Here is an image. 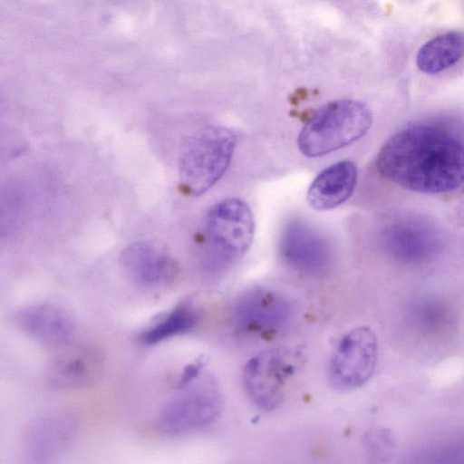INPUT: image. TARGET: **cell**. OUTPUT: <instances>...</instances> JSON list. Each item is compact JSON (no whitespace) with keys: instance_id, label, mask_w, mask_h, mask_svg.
<instances>
[{"instance_id":"ba28073f","label":"cell","mask_w":464,"mask_h":464,"mask_svg":"<svg viewBox=\"0 0 464 464\" xmlns=\"http://www.w3.org/2000/svg\"><path fill=\"white\" fill-rule=\"evenodd\" d=\"M292 314V306L284 295L272 290L255 288L237 298L232 320L240 334L265 337L285 329Z\"/></svg>"},{"instance_id":"277c9868","label":"cell","mask_w":464,"mask_h":464,"mask_svg":"<svg viewBox=\"0 0 464 464\" xmlns=\"http://www.w3.org/2000/svg\"><path fill=\"white\" fill-rule=\"evenodd\" d=\"M227 128L210 126L183 141L179 159V179L186 192L198 196L213 187L226 172L236 147Z\"/></svg>"},{"instance_id":"8fae6325","label":"cell","mask_w":464,"mask_h":464,"mask_svg":"<svg viewBox=\"0 0 464 464\" xmlns=\"http://www.w3.org/2000/svg\"><path fill=\"white\" fill-rule=\"evenodd\" d=\"M13 322L24 334L51 347L69 345L76 334L72 314L50 303H35L19 308L13 315Z\"/></svg>"},{"instance_id":"6da1fadb","label":"cell","mask_w":464,"mask_h":464,"mask_svg":"<svg viewBox=\"0 0 464 464\" xmlns=\"http://www.w3.org/2000/svg\"><path fill=\"white\" fill-rule=\"evenodd\" d=\"M375 166L383 178L405 189L451 191L464 182V141L439 125L411 126L383 144Z\"/></svg>"},{"instance_id":"2e32d148","label":"cell","mask_w":464,"mask_h":464,"mask_svg":"<svg viewBox=\"0 0 464 464\" xmlns=\"http://www.w3.org/2000/svg\"><path fill=\"white\" fill-rule=\"evenodd\" d=\"M464 57V32L449 31L427 41L419 50L416 64L427 74H436Z\"/></svg>"},{"instance_id":"9a60e30c","label":"cell","mask_w":464,"mask_h":464,"mask_svg":"<svg viewBox=\"0 0 464 464\" xmlns=\"http://www.w3.org/2000/svg\"><path fill=\"white\" fill-rule=\"evenodd\" d=\"M357 169L349 160H342L323 169L307 190V201L316 210H329L346 201L353 192Z\"/></svg>"},{"instance_id":"8992f818","label":"cell","mask_w":464,"mask_h":464,"mask_svg":"<svg viewBox=\"0 0 464 464\" xmlns=\"http://www.w3.org/2000/svg\"><path fill=\"white\" fill-rule=\"evenodd\" d=\"M221 409L218 387L207 377L169 401L156 419V428L166 436L188 434L210 425Z\"/></svg>"},{"instance_id":"7a4b0ae2","label":"cell","mask_w":464,"mask_h":464,"mask_svg":"<svg viewBox=\"0 0 464 464\" xmlns=\"http://www.w3.org/2000/svg\"><path fill=\"white\" fill-rule=\"evenodd\" d=\"M254 231L253 214L245 201L231 198L214 205L203 224V269L211 275L227 270L247 252Z\"/></svg>"},{"instance_id":"4fadbf2b","label":"cell","mask_w":464,"mask_h":464,"mask_svg":"<svg viewBox=\"0 0 464 464\" xmlns=\"http://www.w3.org/2000/svg\"><path fill=\"white\" fill-rule=\"evenodd\" d=\"M104 360L101 351L93 346H80L67 350L52 362L48 379L51 385L63 390L81 389L99 381Z\"/></svg>"},{"instance_id":"30bf717a","label":"cell","mask_w":464,"mask_h":464,"mask_svg":"<svg viewBox=\"0 0 464 464\" xmlns=\"http://www.w3.org/2000/svg\"><path fill=\"white\" fill-rule=\"evenodd\" d=\"M279 249L282 258L289 266L305 275L323 276L332 263V253L326 240L301 220H293L286 225Z\"/></svg>"},{"instance_id":"52a82bcc","label":"cell","mask_w":464,"mask_h":464,"mask_svg":"<svg viewBox=\"0 0 464 464\" xmlns=\"http://www.w3.org/2000/svg\"><path fill=\"white\" fill-rule=\"evenodd\" d=\"M378 361V340L368 326L347 332L339 341L329 362L328 378L338 391H353L372 376Z\"/></svg>"},{"instance_id":"e0dca14e","label":"cell","mask_w":464,"mask_h":464,"mask_svg":"<svg viewBox=\"0 0 464 464\" xmlns=\"http://www.w3.org/2000/svg\"><path fill=\"white\" fill-rule=\"evenodd\" d=\"M198 320L199 313L193 302L184 299L144 329L139 339L145 345L157 344L189 332Z\"/></svg>"},{"instance_id":"5b68a950","label":"cell","mask_w":464,"mask_h":464,"mask_svg":"<svg viewBox=\"0 0 464 464\" xmlns=\"http://www.w3.org/2000/svg\"><path fill=\"white\" fill-rule=\"evenodd\" d=\"M296 355L285 348H271L251 357L242 372L244 389L252 403L270 411L279 407L297 371Z\"/></svg>"},{"instance_id":"ac0fdd59","label":"cell","mask_w":464,"mask_h":464,"mask_svg":"<svg viewBox=\"0 0 464 464\" xmlns=\"http://www.w3.org/2000/svg\"><path fill=\"white\" fill-rule=\"evenodd\" d=\"M205 362L204 359L199 358L186 365L176 381V388L178 390H182L193 383L198 378Z\"/></svg>"},{"instance_id":"7c38bea8","label":"cell","mask_w":464,"mask_h":464,"mask_svg":"<svg viewBox=\"0 0 464 464\" xmlns=\"http://www.w3.org/2000/svg\"><path fill=\"white\" fill-rule=\"evenodd\" d=\"M120 264L128 277L138 286L156 289L169 284L176 274L170 256L148 242H135L125 247Z\"/></svg>"},{"instance_id":"9c48e42d","label":"cell","mask_w":464,"mask_h":464,"mask_svg":"<svg viewBox=\"0 0 464 464\" xmlns=\"http://www.w3.org/2000/svg\"><path fill=\"white\" fill-rule=\"evenodd\" d=\"M78 431L76 418L66 411H52L30 421L22 437L26 457L45 462L63 454L74 441Z\"/></svg>"},{"instance_id":"5bb4252c","label":"cell","mask_w":464,"mask_h":464,"mask_svg":"<svg viewBox=\"0 0 464 464\" xmlns=\"http://www.w3.org/2000/svg\"><path fill=\"white\" fill-rule=\"evenodd\" d=\"M388 250L403 260H419L432 255L438 248L437 231L426 221L402 218L390 225L384 233Z\"/></svg>"},{"instance_id":"3957f363","label":"cell","mask_w":464,"mask_h":464,"mask_svg":"<svg viewBox=\"0 0 464 464\" xmlns=\"http://www.w3.org/2000/svg\"><path fill=\"white\" fill-rule=\"evenodd\" d=\"M372 123L370 109L354 100L331 102L316 110L299 133L297 144L307 157H319L359 140Z\"/></svg>"}]
</instances>
